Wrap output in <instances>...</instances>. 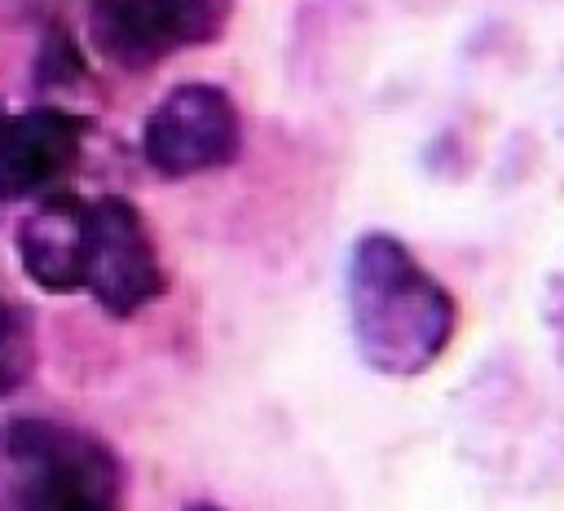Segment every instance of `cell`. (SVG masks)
Segmentation results:
<instances>
[{
	"instance_id": "6da1fadb",
	"label": "cell",
	"mask_w": 564,
	"mask_h": 511,
	"mask_svg": "<svg viewBox=\"0 0 564 511\" xmlns=\"http://www.w3.org/2000/svg\"><path fill=\"white\" fill-rule=\"evenodd\" d=\"M352 339L379 374H423L454 339V295L392 238L366 233L348 260Z\"/></svg>"
},
{
	"instance_id": "7a4b0ae2",
	"label": "cell",
	"mask_w": 564,
	"mask_h": 511,
	"mask_svg": "<svg viewBox=\"0 0 564 511\" xmlns=\"http://www.w3.org/2000/svg\"><path fill=\"white\" fill-rule=\"evenodd\" d=\"M13 511H119L115 454L75 427L18 418L0 436Z\"/></svg>"
},
{
	"instance_id": "3957f363",
	"label": "cell",
	"mask_w": 564,
	"mask_h": 511,
	"mask_svg": "<svg viewBox=\"0 0 564 511\" xmlns=\"http://www.w3.org/2000/svg\"><path fill=\"white\" fill-rule=\"evenodd\" d=\"M242 123L238 106L216 84H176L145 115L141 150L159 176H198L238 159Z\"/></svg>"
},
{
	"instance_id": "277c9868",
	"label": "cell",
	"mask_w": 564,
	"mask_h": 511,
	"mask_svg": "<svg viewBox=\"0 0 564 511\" xmlns=\"http://www.w3.org/2000/svg\"><path fill=\"white\" fill-rule=\"evenodd\" d=\"M229 0H93L88 40L115 66L141 70L225 31Z\"/></svg>"
},
{
	"instance_id": "5b68a950",
	"label": "cell",
	"mask_w": 564,
	"mask_h": 511,
	"mask_svg": "<svg viewBox=\"0 0 564 511\" xmlns=\"http://www.w3.org/2000/svg\"><path fill=\"white\" fill-rule=\"evenodd\" d=\"M84 291L115 317H132L163 295V269L141 211L128 198H88Z\"/></svg>"
},
{
	"instance_id": "8992f818",
	"label": "cell",
	"mask_w": 564,
	"mask_h": 511,
	"mask_svg": "<svg viewBox=\"0 0 564 511\" xmlns=\"http://www.w3.org/2000/svg\"><path fill=\"white\" fill-rule=\"evenodd\" d=\"M84 123L57 106H31L0 123V198H48L79 159Z\"/></svg>"
},
{
	"instance_id": "52a82bcc",
	"label": "cell",
	"mask_w": 564,
	"mask_h": 511,
	"mask_svg": "<svg viewBox=\"0 0 564 511\" xmlns=\"http://www.w3.org/2000/svg\"><path fill=\"white\" fill-rule=\"evenodd\" d=\"M88 198L48 194L18 229V260L44 291H84Z\"/></svg>"
},
{
	"instance_id": "ba28073f",
	"label": "cell",
	"mask_w": 564,
	"mask_h": 511,
	"mask_svg": "<svg viewBox=\"0 0 564 511\" xmlns=\"http://www.w3.org/2000/svg\"><path fill=\"white\" fill-rule=\"evenodd\" d=\"M31 357H35V348H31L26 317L9 308V317L0 322V396H9V392H13V388L26 379Z\"/></svg>"
},
{
	"instance_id": "9c48e42d",
	"label": "cell",
	"mask_w": 564,
	"mask_h": 511,
	"mask_svg": "<svg viewBox=\"0 0 564 511\" xmlns=\"http://www.w3.org/2000/svg\"><path fill=\"white\" fill-rule=\"evenodd\" d=\"M185 511H220V507H216V502H189Z\"/></svg>"
},
{
	"instance_id": "30bf717a",
	"label": "cell",
	"mask_w": 564,
	"mask_h": 511,
	"mask_svg": "<svg viewBox=\"0 0 564 511\" xmlns=\"http://www.w3.org/2000/svg\"><path fill=\"white\" fill-rule=\"evenodd\" d=\"M4 317H9V308H4V304H0V322H4Z\"/></svg>"
},
{
	"instance_id": "8fae6325",
	"label": "cell",
	"mask_w": 564,
	"mask_h": 511,
	"mask_svg": "<svg viewBox=\"0 0 564 511\" xmlns=\"http://www.w3.org/2000/svg\"><path fill=\"white\" fill-rule=\"evenodd\" d=\"M0 123H4V106H0Z\"/></svg>"
}]
</instances>
